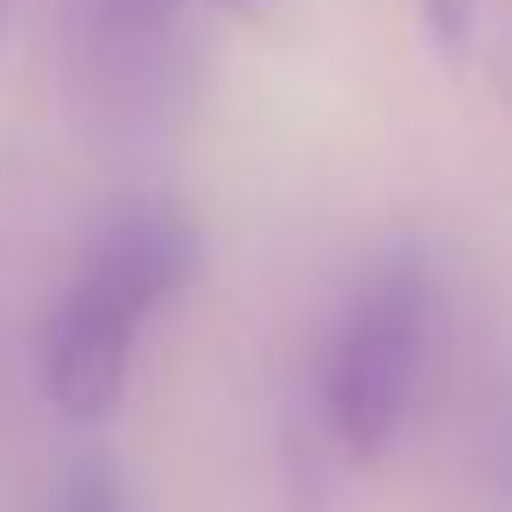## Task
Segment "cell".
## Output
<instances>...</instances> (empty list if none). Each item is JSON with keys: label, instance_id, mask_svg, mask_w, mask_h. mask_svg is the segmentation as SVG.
<instances>
[{"label": "cell", "instance_id": "obj_1", "mask_svg": "<svg viewBox=\"0 0 512 512\" xmlns=\"http://www.w3.org/2000/svg\"><path fill=\"white\" fill-rule=\"evenodd\" d=\"M197 260H204L197 218L169 197L113 204L92 225L64 288L36 316V386L64 421L92 428L120 414L141 330L197 281Z\"/></svg>", "mask_w": 512, "mask_h": 512}, {"label": "cell", "instance_id": "obj_2", "mask_svg": "<svg viewBox=\"0 0 512 512\" xmlns=\"http://www.w3.org/2000/svg\"><path fill=\"white\" fill-rule=\"evenodd\" d=\"M435 316H442L435 267L414 246H393L358 274V288L323 344V365H316V414H323V435L337 442V456H351V463L393 456V442L407 435L421 386H428Z\"/></svg>", "mask_w": 512, "mask_h": 512}, {"label": "cell", "instance_id": "obj_3", "mask_svg": "<svg viewBox=\"0 0 512 512\" xmlns=\"http://www.w3.org/2000/svg\"><path fill=\"white\" fill-rule=\"evenodd\" d=\"M78 92L106 127H141L183 92V0H71Z\"/></svg>", "mask_w": 512, "mask_h": 512}, {"label": "cell", "instance_id": "obj_4", "mask_svg": "<svg viewBox=\"0 0 512 512\" xmlns=\"http://www.w3.org/2000/svg\"><path fill=\"white\" fill-rule=\"evenodd\" d=\"M43 512H134V498H127V477L106 456H78L57 477V491H50Z\"/></svg>", "mask_w": 512, "mask_h": 512}, {"label": "cell", "instance_id": "obj_5", "mask_svg": "<svg viewBox=\"0 0 512 512\" xmlns=\"http://www.w3.org/2000/svg\"><path fill=\"white\" fill-rule=\"evenodd\" d=\"M414 15H421L435 50H463L470 29H477V0H414Z\"/></svg>", "mask_w": 512, "mask_h": 512}, {"label": "cell", "instance_id": "obj_6", "mask_svg": "<svg viewBox=\"0 0 512 512\" xmlns=\"http://www.w3.org/2000/svg\"><path fill=\"white\" fill-rule=\"evenodd\" d=\"M218 8H225V15H253V0H218Z\"/></svg>", "mask_w": 512, "mask_h": 512}, {"label": "cell", "instance_id": "obj_7", "mask_svg": "<svg viewBox=\"0 0 512 512\" xmlns=\"http://www.w3.org/2000/svg\"><path fill=\"white\" fill-rule=\"evenodd\" d=\"M0 36H8V0H0Z\"/></svg>", "mask_w": 512, "mask_h": 512}, {"label": "cell", "instance_id": "obj_8", "mask_svg": "<svg viewBox=\"0 0 512 512\" xmlns=\"http://www.w3.org/2000/svg\"><path fill=\"white\" fill-rule=\"evenodd\" d=\"M505 484H512V449H505Z\"/></svg>", "mask_w": 512, "mask_h": 512}]
</instances>
